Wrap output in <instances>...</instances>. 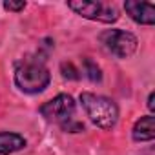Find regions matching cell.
Listing matches in <instances>:
<instances>
[{"instance_id":"6da1fadb","label":"cell","mask_w":155,"mask_h":155,"mask_svg":"<svg viewBox=\"0 0 155 155\" xmlns=\"http://www.w3.org/2000/svg\"><path fill=\"white\" fill-rule=\"evenodd\" d=\"M51 82L48 66L38 58H24L15 66V86L29 95L42 93Z\"/></svg>"},{"instance_id":"7a4b0ae2","label":"cell","mask_w":155,"mask_h":155,"mask_svg":"<svg viewBox=\"0 0 155 155\" xmlns=\"http://www.w3.org/2000/svg\"><path fill=\"white\" fill-rule=\"evenodd\" d=\"M79 99H81V104H82L86 115L97 128H101V130L115 128V124L119 120V108L111 99H108L104 95L91 93V91H82Z\"/></svg>"},{"instance_id":"3957f363","label":"cell","mask_w":155,"mask_h":155,"mask_svg":"<svg viewBox=\"0 0 155 155\" xmlns=\"http://www.w3.org/2000/svg\"><path fill=\"white\" fill-rule=\"evenodd\" d=\"M99 40L117 58H130L139 48L137 37L124 29H106L101 33Z\"/></svg>"},{"instance_id":"277c9868","label":"cell","mask_w":155,"mask_h":155,"mask_svg":"<svg viewBox=\"0 0 155 155\" xmlns=\"http://www.w3.org/2000/svg\"><path fill=\"white\" fill-rule=\"evenodd\" d=\"M68 8L75 11L79 17L102 22V24H111L119 20V11L113 6L102 4V2H86V0H71L68 2Z\"/></svg>"},{"instance_id":"5b68a950","label":"cell","mask_w":155,"mask_h":155,"mask_svg":"<svg viewBox=\"0 0 155 155\" xmlns=\"http://www.w3.org/2000/svg\"><path fill=\"white\" fill-rule=\"evenodd\" d=\"M40 115L48 120V122H57L58 126H62L64 122L73 119L75 113V101L71 95L68 93H60L57 97H53L51 101L44 102L40 106Z\"/></svg>"},{"instance_id":"8992f818","label":"cell","mask_w":155,"mask_h":155,"mask_svg":"<svg viewBox=\"0 0 155 155\" xmlns=\"http://www.w3.org/2000/svg\"><path fill=\"white\" fill-rule=\"evenodd\" d=\"M124 11L137 24H142V26H153L155 24V8L150 2L126 0V2H124Z\"/></svg>"},{"instance_id":"52a82bcc","label":"cell","mask_w":155,"mask_h":155,"mask_svg":"<svg viewBox=\"0 0 155 155\" xmlns=\"http://www.w3.org/2000/svg\"><path fill=\"white\" fill-rule=\"evenodd\" d=\"M131 137L137 142H148L155 139V117L153 115H144L140 117L131 130Z\"/></svg>"},{"instance_id":"ba28073f","label":"cell","mask_w":155,"mask_h":155,"mask_svg":"<svg viewBox=\"0 0 155 155\" xmlns=\"http://www.w3.org/2000/svg\"><path fill=\"white\" fill-rule=\"evenodd\" d=\"M26 148V139L20 133L0 131V155H11Z\"/></svg>"},{"instance_id":"9c48e42d","label":"cell","mask_w":155,"mask_h":155,"mask_svg":"<svg viewBox=\"0 0 155 155\" xmlns=\"http://www.w3.org/2000/svg\"><path fill=\"white\" fill-rule=\"evenodd\" d=\"M84 73L91 82H101L102 81V73L101 68L91 60V58H84Z\"/></svg>"},{"instance_id":"30bf717a","label":"cell","mask_w":155,"mask_h":155,"mask_svg":"<svg viewBox=\"0 0 155 155\" xmlns=\"http://www.w3.org/2000/svg\"><path fill=\"white\" fill-rule=\"evenodd\" d=\"M64 131H69V133H79V131H84V124L82 122H77V120H68V122H64L62 126H60Z\"/></svg>"},{"instance_id":"8fae6325","label":"cell","mask_w":155,"mask_h":155,"mask_svg":"<svg viewBox=\"0 0 155 155\" xmlns=\"http://www.w3.org/2000/svg\"><path fill=\"white\" fill-rule=\"evenodd\" d=\"M2 6L8 11H22L26 8V2H24V0H22V2H11V0H9V2H4Z\"/></svg>"},{"instance_id":"7c38bea8","label":"cell","mask_w":155,"mask_h":155,"mask_svg":"<svg viewBox=\"0 0 155 155\" xmlns=\"http://www.w3.org/2000/svg\"><path fill=\"white\" fill-rule=\"evenodd\" d=\"M153 97H155V95H153V91H151V93H150V97H148V108H150L151 111L155 110V104H153Z\"/></svg>"}]
</instances>
